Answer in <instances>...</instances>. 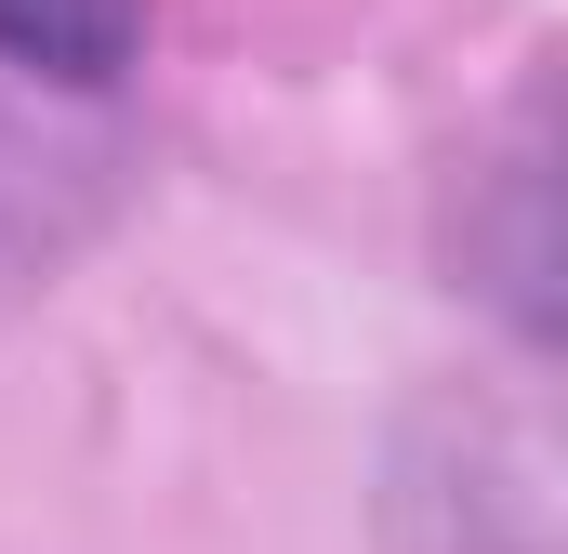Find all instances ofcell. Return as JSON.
<instances>
[{"label":"cell","mask_w":568,"mask_h":554,"mask_svg":"<svg viewBox=\"0 0 568 554\" xmlns=\"http://www.w3.org/2000/svg\"><path fill=\"white\" fill-rule=\"evenodd\" d=\"M145 40V0H0V66L40 80H120Z\"/></svg>","instance_id":"obj_1"}]
</instances>
